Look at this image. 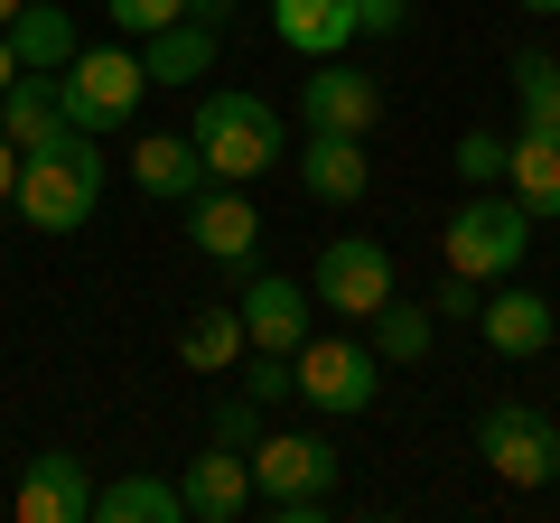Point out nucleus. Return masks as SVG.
Listing matches in <instances>:
<instances>
[{
    "mask_svg": "<svg viewBox=\"0 0 560 523\" xmlns=\"http://www.w3.org/2000/svg\"><path fill=\"white\" fill-rule=\"evenodd\" d=\"M187 141H197L206 178H224V187H253L261 168L290 160V131H280V113L261 94H206L197 121H187Z\"/></svg>",
    "mask_w": 560,
    "mask_h": 523,
    "instance_id": "f257e3e1",
    "label": "nucleus"
},
{
    "mask_svg": "<svg viewBox=\"0 0 560 523\" xmlns=\"http://www.w3.org/2000/svg\"><path fill=\"white\" fill-rule=\"evenodd\" d=\"M448 271L467 281H504L523 253H533V206H514L504 187H467V206L448 216Z\"/></svg>",
    "mask_w": 560,
    "mask_h": 523,
    "instance_id": "f03ea898",
    "label": "nucleus"
},
{
    "mask_svg": "<svg viewBox=\"0 0 560 523\" xmlns=\"http://www.w3.org/2000/svg\"><path fill=\"white\" fill-rule=\"evenodd\" d=\"M140 94H150V75H140L131 47H75L57 66V113L84 121V131H121L140 113Z\"/></svg>",
    "mask_w": 560,
    "mask_h": 523,
    "instance_id": "7ed1b4c3",
    "label": "nucleus"
},
{
    "mask_svg": "<svg viewBox=\"0 0 560 523\" xmlns=\"http://www.w3.org/2000/svg\"><path fill=\"white\" fill-rule=\"evenodd\" d=\"M374 383H383V356L355 337H318L308 327L300 346H290V393L318 411H337V421H355V411H374Z\"/></svg>",
    "mask_w": 560,
    "mask_h": 523,
    "instance_id": "20e7f679",
    "label": "nucleus"
},
{
    "mask_svg": "<svg viewBox=\"0 0 560 523\" xmlns=\"http://www.w3.org/2000/svg\"><path fill=\"white\" fill-rule=\"evenodd\" d=\"M477 458L504 486H551L560 477V421L541 403H486L477 411Z\"/></svg>",
    "mask_w": 560,
    "mask_h": 523,
    "instance_id": "39448f33",
    "label": "nucleus"
},
{
    "mask_svg": "<svg viewBox=\"0 0 560 523\" xmlns=\"http://www.w3.org/2000/svg\"><path fill=\"white\" fill-rule=\"evenodd\" d=\"M10 197H20V216L38 224V234H75V224H94V206H103V160H57V150H28Z\"/></svg>",
    "mask_w": 560,
    "mask_h": 523,
    "instance_id": "423d86ee",
    "label": "nucleus"
},
{
    "mask_svg": "<svg viewBox=\"0 0 560 523\" xmlns=\"http://www.w3.org/2000/svg\"><path fill=\"white\" fill-rule=\"evenodd\" d=\"M393 300V253L374 234H337L318 253V309H346V318H374Z\"/></svg>",
    "mask_w": 560,
    "mask_h": 523,
    "instance_id": "0eeeda50",
    "label": "nucleus"
},
{
    "mask_svg": "<svg viewBox=\"0 0 560 523\" xmlns=\"http://www.w3.org/2000/svg\"><path fill=\"white\" fill-rule=\"evenodd\" d=\"M243 458H253V504H261V496H337V449H327V440L261 430Z\"/></svg>",
    "mask_w": 560,
    "mask_h": 523,
    "instance_id": "6e6552de",
    "label": "nucleus"
},
{
    "mask_svg": "<svg viewBox=\"0 0 560 523\" xmlns=\"http://www.w3.org/2000/svg\"><path fill=\"white\" fill-rule=\"evenodd\" d=\"M300 121H308V131H355V141H364V131L383 121V84L355 75V66H337V57H308Z\"/></svg>",
    "mask_w": 560,
    "mask_h": 523,
    "instance_id": "1a4fd4ad",
    "label": "nucleus"
},
{
    "mask_svg": "<svg viewBox=\"0 0 560 523\" xmlns=\"http://www.w3.org/2000/svg\"><path fill=\"white\" fill-rule=\"evenodd\" d=\"M20 523H94V467L75 449H38L20 477Z\"/></svg>",
    "mask_w": 560,
    "mask_h": 523,
    "instance_id": "9d476101",
    "label": "nucleus"
},
{
    "mask_svg": "<svg viewBox=\"0 0 560 523\" xmlns=\"http://www.w3.org/2000/svg\"><path fill=\"white\" fill-rule=\"evenodd\" d=\"M234 318H243V346L290 356V346L308 337V290L280 281V271H253V281H243V300H234Z\"/></svg>",
    "mask_w": 560,
    "mask_h": 523,
    "instance_id": "9b49d317",
    "label": "nucleus"
},
{
    "mask_svg": "<svg viewBox=\"0 0 560 523\" xmlns=\"http://www.w3.org/2000/svg\"><path fill=\"white\" fill-rule=\"evenodd\" d=\"M178 496H187V514H197V523H243V514H253V458L215 440L206 458H187Z\"/></svg>",
    "mask_w": 560,
    "mask_h": 523,
    "instance_id": "f8f14e48",
    "label": "nucleus"
},
{
    "mask_svg": "<svg viewBox=\"0 0 560 523\" xmlns=\"http://www.w3.org/2000/svg\"><path fill=\"white\" fill-rule=\"evenodd\" d=\"M187 234H197V253L206 262H253V243H261V216H253V197L243 187H197L187 197Z\"/></svg>",
    "mask_w": 560,
    "mask_h": 523,
    "instance_id": "ddd939ff",
    "label": "nucleus"
},
{
    "mask_svg": "<svg viewBox=\"0 0 560 523\" xmlns=\"http://www.w3.org/2000/svg\"><path fill=\"white\" fill-rule=\"evenodd\" d=\"M477 327H486V346L495 356H551V337H560V309L541 300V290H495V300H477Z\"/></svg>",
    "mask_w": 560,
    "mask_h": 523,
    "instance_id": "4468645a",
    "label": "nucleus"
},
{
    "mask_svg": "<svg viewBox=\"0 0 560 523\" xmlns=\"http://www.w3.org/2000/svg\"><path fill=\"white\" fill-rule=\"evenodd\" d=\"M271 38L290 57H346L355 47V0H271Z\"/></svg>",
    "mask_w": 560,
    "mask_h": 523,
    "instance_id": "2eb2a0df",
    "label": "nucleus"
},
{
    "mask_svg": "<svg viewBox=\"0 0 560 523\" xmlns=\"http://www.w3.org/2000/svg\"><path fill=\"white\" fill-rule=\"evenodd\" d=\"M300 187H308L318 206H355L364 187H374L364 141H355V131H308V150H300Z\"/></svg>",
    "mask_w": 560,
    "mask_h": 523,
    "instance_id": "dca6fc26",
    "label": "nucleus"
},
{
    "mask_svg": "<svg viewBox=\"0 0 560 523\" xmlns=\"http://www.w3.org/2000/svg\"><path fill=\"white\" fill-rule=\"evenodd\" d=\"M131 187H140V197H160V206H187L206 187L197 141H187V131H150V141L131 150Z\"/></svg>",
    "mask_w": 560,
    "mask_h": 523,
    "instance_id": "f3484780",
    "label": "nucleus"
},
{
    "mask_svg": "<svg viewBox=\"0 0 560 523\" xmlns=\"http://www.w3.org/2000/svg\"><path fill=\"white\" fill-rule=\"evenodd\" d=\"M504 197L533 206V224L560 216V131H514L504 141Z\"/></svg>",
    "mask_w": 560,
    "mask_h": 523,
    "instance_id": "a211bd4d",
    "label": "nucleus"
},
{
    "mask_svg": "<svg viewBox=\"0 0 560 523\" xmlns=\"http://www.w3.org/2000/svg\"><path fill=\"white\" fill-rule=\"evenodd\" d=\"M206 66H215V28L206 20H168V28H150V47H140V75L150 84H197Z\"/></svg>",
    "mask_w": 560,
    "mask_h": 523,
    "instance_id": "6ab92c4d",
    "label": "nucleus"
},
{
    "mask_svg": "<svg viewBox=\"0 0 560 523\" xmlns=\"http://www.w3.org/2000/svg\"><path fill=\"white\" fill-rule=\"evenodd\" d=\"M10 47H20V66H38V75H57L66 57H75V20H66V10H47V0H20V10H10Z\"/></svg>",
    "mask_w": 560,
    "mask_h": 523,
    "instance_id": "aec40b11",
    "label": "nucleus"
},
{
    "mask_svg": "<svg viewBox=\"0 0 560 523\" xmlns=\"http://www.w3.org/2000/svg\"><path fill=\"white\" fill-rule=\"evenodd\" d=\"M187 514V496L168 477H113V486H94V523H178Z\"/></svg>",
    "mask_w": 560,
    "mask_h": 523,
    "instance_id": "412c9836",
    "label": "nucleus"
},
{
    "mask_svg": "<svg viewBox=\"0 0 560 523\" xmlns=\"http://www.w3.org/2000/svg\"><path fill=\"white\" fill-rule=\"evenodd\" d=\"M57 75H38V66H20V75H10V94H0V131H10V141L20 150H38L47 131H57Z\"/></svg>",
    "mask_w": 560,
    "mask_h": 523,
    "instance_id": "4be33fe9",
    "label": "nucleus"
},
{
    "mask_svg": "<svg viewBox=\"0 0 560 523\" xmlns=\"http://www.w3.org/2000/svg\"><path fill=\"white\" fill-rule=\"evenodd\" d=\"M178 356L197 364V374L243 364V318H234V309H197V318H187V337H178Z\"/></svg>",
    "mask_w": 560,
    "mask_h": 523,
    "instance_id": "5701e85b",
    "label": "nucleus"
},
{
    "mask_svg": "<svg viewBox=\"0 0 560 523\" xmlns=\"http://www.w3.org/2000/svg\"><path fill=\"white\" fill-rule=\"evenodd\" d=\"M514 103H523V131H560V57L523 47L514 57Z\"/></svg>",
    "mask_w": 560,
    "mask_h": 523,
    "instance_id": "b1692460",
    "label": "nucleus"
},
{
    "mask_svg": "<svg viewBox=\"0 0 560 523\" xmlns=\"http://www.w3.org/2000/svg\"><path fill=\"white\" fill-rule=\"evenodd\" d=\"M364 327H374V356H383V364H420V356H430V309H401V300H383Z\"/></svg>",
    "mask_w": 560,
    "mask_h": 523,
    "instance_id": "393cba45",
    "label": "nucleus"
},
{
    "mask_svg": "<svg viewBox=\"0 0 560 523\" xmlns=\"http://www.w3.org/2000/svg\"><path fill=\"white\" fill-rule=\"evenodd\" d=\"M448 168H458L467 187H495L504 178V141H495V131H458V160H448Z\"/></svg>",
    "mask_w": 560,
    "mask_h": 523,
    "instance_id": "a878e982",
    "label": "nucleus"
},
{
    "mask_svg": "<svg viewBox=\"0 0 560 523\" xmlns=\"http://www.w3.org/2000/svg\"><path fill=\"white\" fill-rule=\"evenodd\" d=\"M243 393H253L261 411H271V403H290V356H271V346H253V356H243Z\"/></svg>",
    "mask_w": 560,
    "mask_h": 523,
    "instance_id": "bb28decb",
    "label": "nucleus"
},
{
    "mask_svg": "<svg viewBox=\"0 0 560 523\" xmlns=\"http://www.w3.org/2000/svg\"><path fill=\"white\" fill-rule=\"evenodd\" d=\"M215 440L224 449H253L261 440V403H253V393H224V403H215Z\"/></svg>",
    "mask_w": 560,
    "mask_h": 523,
    "instance_id": "cd10ccee",
    "label": "nucleus"
},
{
    "mask_svg": "<svg viewBox=\"0 0 560 523\" xmlns=\"http://www.w3.org/2000/svg\"><path fill=\"white\" fill-rule=\"evenodd\" d=\"M131 38H150V28H168V20H187V0H103Z\"/></svg>",
    "mask_w": 560,
    "mask_h": 523,
    "instance_id": "c85d7f7f",
    "label": "nucleus"
},
{
    "mask_svg": "<svg viewBox=\"0 0 560 523\" xmlns=\"http://www.w3.org/2000/svg\"><path fill=\"white\" fill-rule=\"evenodd\" d=\"M411 0H355V38H401Z\"/></svg>",
    "mask_w": 560,
    "mask_h": 523,
    "instance_id": "c756f323",
    "label": "nucleus"
},
{
    "mask_svg": "<svg viewBox=\"0 0 560 523\" xmlns=\"http://www.w3.org/2000/svg\"><path fill=\"white\" fill-rule=\"evenodd\" d=\"M430 309H440V318H477V281H467V271H448V281H440V300H430Z\"/></svg>",
    "mask_w": 560,
    "mask_h": 523,
    "instance_id": "7c9ffc66",
    "label": "nucleus"
},
{
    "mask_svg": "<svg viewBox=\"0 0 560 523\" xmlns=\"http://www.w3.org/2000/svg\"><path fill=\"white\" fill-rule=\"evenodd\" d=\"M10 187H20V141L0 131V197H10Z\"/></svg>",
    "mask_w": 560,
    "mask_h": 523,
    "instance_id": "2f4dec72",
    "label": "nucleus"
},
{
    "mask_svg": "<svg viewBox=\"0 0 560 523\" xmlns=\"http://www.w3.org/2000/svg\"><path fill=\"white\" fill-rule=\"evenodd\" d=\"M10 75H20V47H10V28H0V94H10Z\"/></svg>",
    "mask_w": 560,
    "mask_h": 523,
    "instance_id": "473e14b6",
    "label": "nucleus"
},
{
    "mask_svg": "<svg viewBox=\"0 0 560 523\" xmlns=\"http://www.w3.org/2000/svg\"><path fill=\"white\" fill-rule=\"evenodd\" d=\"M514 10H533V20H551V10H560V0H514Z\"/></svg>",
    "mask_w": 560,
    "mask_h": 523,
    "instance_id": "72a5a7b5",
    "label": "nucleus"
},
{
    "mask_svg": "<svg viewBox=\"0 0 560 523\" xmlns=\"http://www.w3.org/2000/svg\"><path fill=\"white\" fill-rule=\"evenodd\" d=\"M10 10H20V0H0V28H10Z\"/></svg>",
    "mask_w": 560,
    "mask_h": 523,
    "instance_id": "f704fd0d",
    "label": "nucleus"
},
{
    "mask_svg": "<svg viewBox=\"0 0 560 523\" xmlns=\"http://www.w3.org/2000/svg\"><path fill=\"white\" fill-rule=\"evenodd\" d=\"M187 10H197V0H187Z\"/></svg>",
    "mask_w": 560,
    "mask_h": 523,
    "instance_id": "c9c22d12",
    "label": "nucleus"
}]
</instances>
